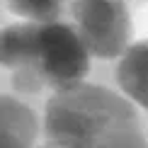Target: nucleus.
I'll use <instances>...</instances> for the list:
<instances>
[{"label": "nucleus", "instance_id": "obj_3", "mask_svg": "<svg viewBox=\"0 0 148 148\" xmlns=\"http://www.w3.org/2000/svg\"><path fill=\"white\" fill-rule=\"evenodd\" d=\"M71 10L78 22L75 34L88 53L114 58L126 51L131 17L124 0H75Z\"/></svg>", "mask_w": 148, "mask_h": 148}, {"label": "nucleus", "instance_id": "obj_1", "mask_svg": "<svg viewBox=\"0 0 148 148\" xmlns=\"http://www.w3.org/2000/svg\"><path fill=\"white\" fill-rule=\"evenodd\" d=\"M0 66L12 71V85L20 92H39L44 85L58 92L83 83L90 53L68 24L24 22L0 32Z\"/></svg>", "mask_w": 148, "mask_h": 148}, {"label": "nucleus", "instance_id": "obj_2", "mask_svg": "<svg viewBox=\"0 0 148 148\" xmlns=\"http://www.w3.org/2000/svg\"><path fill=\"white\" fill-rule=\"evenodd\" d=\"M126 124H138V114L102 85L78 83L53 92L46 102V143L56 148H92L104 134Z\"/></svg>", "mask_w": 148, "mask_h": 148}, {"label": "nucleus", "instance_id": "obj_6", "mask_svg": "<svg viewBox=\"0 0 148 148\" xmlns=\"http://www.w3.org/2000/svg\"><path fill=\"white\" fill-rule=\"evenodd\" d=\"M15 15L29 22H56L61 15V0H8Z\"/></svg>", "mask_w": 148, "mask_h": 148}, {"label": "nucleus", "instance_id": "obj_8", "mask_svg": "<svg viewBox=\"0 0 148 148\" xmlns=\"http://www.w3.org/2000/svg\"><path fill=\"white\" fill-rule=\"evenodd\" d=\"M41 148H56V146H51V143H46V146H41Z\"/></svg>", "mask_w": 148, "mask_h": 148}, {"label": "nucleus", "instance_id": "obj_5", "mask_svg": "<svg viewBox=\"0 0 148 148\" xmlns=\"http://www.w3.org/2000/svg\"><path fill=\"white\" fill-rule=\"evenodd\" d=\"M116 80L134 102L148 109V39L126 46L116 68Z\"/></svg>", "mask_w": 148, "mask_h": 148}, {"label": "nucleus", "instance_id": "obj_7", "mask_svg": "<svg viewBox=\"0 0 148 148\" xmlns=\"http://www.w3.org/2000/svg\"><path fill=\"white\" fill-rule=\"evenodd\" d=\"M92 148H148V141L143 138L138 124H126L104 134Z\"/></svg>", "mask_w": 148, "mask_h": 148}, {"label": "nucleus", "instance_id": "obj_4", "mask_svg": "<svg viewBox=\"0 0 148 148\" xmlns=\"http://www.w3.org/2000/svg\"><path fill=\"white\" fill-rule=\"evenodd\" d=\"M36 141V116L24 102L0 95V148H32Z\"/></svg>", "mask_w": 148, "mask_h": 148}]
</instances>
